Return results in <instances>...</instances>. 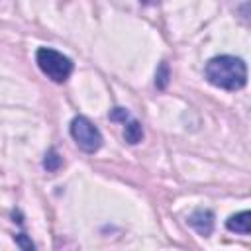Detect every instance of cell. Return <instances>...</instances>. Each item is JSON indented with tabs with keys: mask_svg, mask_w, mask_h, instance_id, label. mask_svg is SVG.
Masks as SVG:
<instances>
[{
	"mask_svg": "<svg viewBox=\"0 0 251 251\" xmlns=\"http://www.w3.org/2000/svg\"><path fill=\"white\" fill-rule=\"evenodd\" d=\"M206 78L224 90H239L247 82V67L241 59L220 55L206 63Z\"/></svg>",
	"mask_w": 251,
	"mask_h": 251,
	"instance_id": "6da1fadb",
	"label": "cell"
},
{
	"mask_svg": "<svg viewBox=\"0 0 251 251\" xmlns=\"http://www.w3.org/2000/svg\"><path fill=\"white\" fill-rule=\"evenodd\" d=\"M35 61H37L41 73L47 78H51L53 82H65L73 73V61L67 55H63L51 47L37 49Z\"/></svg>",
	"mask_w": 251,
	"mask_h": 251,
	"instance_id": "7a4b0ae2",
	"label": "cell"
},
{
	"mask_svg": "<svg viewBox=\"0 0 251 251\" xmlns=\"http://www.w3.org/2000/svg\"><path fill=\"white\" fill-rule=\"evenodd\" d=\"M71 135L75 143L84 151V153H94L102 147V133L100 129L84 116H76L71 122Z\"/></svg>",
	"mask_w": 251,
	"mask_h": 251,
	"instance_id": "3957f363",
	"label": "cell"
},
{
	"mask_svg": "<svg viewBox=\"0 0 251 251\" xmlns=\"http://www.w3.org/2000/svg\"><path fill=\"white\" fill-rule=\"evenodd\" d=\"M188 224L200 233V235H210L214 229V214L210 210H196L190 214Z\"/></svg>",
	"mask_w": 251,
	"mask_h": 251,
	"instance_id": "277c9868",
	"label": "cell"
},
{
	"mask_svg": "<svg viewBox=\"0 0 251 251\" xmlns=\"http://www.w3.org/2000/svg\"><path fill=\"white\" fill-rule=\"evenodd\" d=\"M226 226H227L229 231H235V233H241V235H249V231H251V214L247 210L239 212V214L231 216Z\"/></svg>",
	"mask_w": 251,
	"mask_h": 251,
	"instance_id": "5b68a950",
	"label": "cell"
},
{
	"mask_svg": "<svg viewBox=\"0 0 251 251\" xmlns=\"http://www.w3.org/2000/svg\"><path fill=\"white\" fill-rule=\"evenodd\" d=\"M124 137H126V141L127 143H131V145H135V143H139L141 139H143V127H141V124L137 122V120H127V124H126V129H124Z\"/></svg>",
	"mask_w": 251,
	"mask_h": 251,
	"instance_id": "8992f818",
	"label": "cell"
},
{
	"mask_svg": "<svg viewBox=\"0 0 251 251\" xmlns=\"http://www.w3.org/2000/svg\"><path fill=\"white\" fill-rule=\"evenodd\" d=\"M63 165V159L59 157V153L55 151V149H49L47 153H45V159H43V167L49 171V173H55V171H59V167Z\"/></svg>",
	"mask_w": 251,
	"mask_h": 251,
	"instance_id": "52a82bcc",
	"label": "cell"
},
{
	"mask_svg": "<svg viewBox=\"0 0 251 251\" xmlns=\"http://www.w3.org/2000/svg\"><path fill=\"white\" fill-rule=\"evenodd\" d=\"M169 78H171V71H169V65L163 61V63L159 65V69H157V75H155V86L161 88V90L167 88Z\"/></svg>",
	"mask_w": 251,
	"mask_h": 251,
	"instance_id": "ba28073f",
	"label": "cell"
},
{
	"mask_svg": "<svg viewBox=\"0 0 251 251\" xmlns=\"http://www.w3.org/2000/svg\"><path fill=\"white\" fill-rule=\"evenodd\" d=\"M110 120L112 122H127L129 120V114H127V110H124V108H114L112 112H110Z\"/></svg>",
	"mask_w": 251,
	"mask_h": 251,
	"instance_id": "9c48e42d",
	"label": "cell"
},
{
	"mask_svg": "<svg viewBox=\"0 0 251 251\" xmlns=\"http://www.w3.org/2000/svg\"><path fill=\"white\" fill-rule=\"evenodd\" d=\"M14 239H16V243H18L20 247H24V249H33V247H35V245H33V243L29 241V239H25V235H24V233L16 235Z\"/></svg>",
	"mask_w": 251,
	"mask_h": 251,
	"instance_id": "30bf717a",
	"label": "cell"
}]
</instances>
